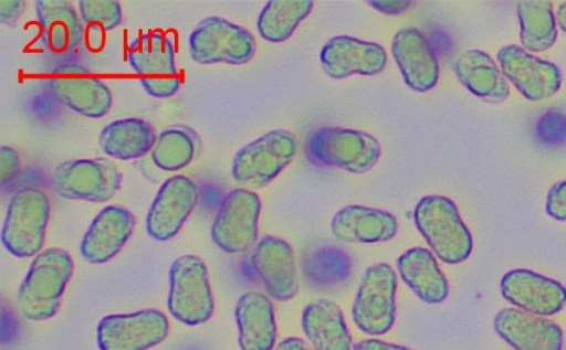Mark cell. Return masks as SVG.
Here are the masks:
<instances>
[{"label":"cell","instance_id":"29","mask_svg":"<svg viewBox=\"0 0 566 350\" xmlns=\"http://www.w3.org/2000/svg\"><path fill=\"white\" fill-rule=\"evenodd\" d=\"M520 40L527 52H544L557 40L556 17L548 0H525L516 4Z\"/></svg>","mask_w":566,"mask_h":350},{"label":"cell","instance_id":"28","mask_svg":"<svg viewBox=\"0 0 566 350\" xmlns=\"http://www.w3.org/2000/svg\"><path fill=\"white\" fill-rule=\"evenodd\" d=\"M157 135L143 118L126 117L111 121L98 134L102 151L117 160H133L150 152Z\"/></svg>","mask_w":566,"mask_h":350},{"label":"cell","instance_id":"11","mask_svg":"<svg viewBox=\"0 0 566 350\" xmlns=\"http://www.w3.org/2000/svg\"><path fill=\"white\" fill-rule=\"evenodd\" d=\"M261 200L247 188L229 191L218 208L211 224L213 243L228 254H241L256 242Z\"/></svg>","mask_w":566,"mask_h":350},{"label":"cell","instance_id":"12","mask_svg":"<svg viewBox=\"0 0 566 350\" xmlns=\"http://www.w3.org/2000/svg\"><path fill=\"white\" fill-rule=\"evenodd\" d=\"M48 89L56 102L87 118L105 116L113 102L108 86L75 62L61 63L52 68Z\"/></svg>","mask_w":566,"mask_h":350},{"label":"cell","instance_id":"36","mask_svg":"<svg viewBox=\"0 0 566 350\" xmlns=\"http://www.w3.org/2000/svg\"><path fill=\"white\" fill-rule=\"evenodd\" d=\"M352 350H411L406 346L384 341L377 338L363 339L353 344Z\"/></svg>","mask_w":566,"mask_h":350},{"label":"cell","instance_id":"5","mask_svg":"<svg viewBox=\"0 0 566 350\" xmlns=\"http://www.w3.org/2000/svg\"><path fill=\"white\" fill-rule=\"evenodd\" d=\"M167 308L186 326H198L211 318L214 299L207 265L200 257L185 254L172 262Z\"/></svg>","mask_w":566,"mask_h":350},{"label":"cell","instance_id":"31","mask_svg":"<svg viewBox=\"0 0 566 350\" xmlns=\"http://www.w3.org/2000/svg\"><path fill=\"white\" fill-rule=\"evenodd\" d=\"M313 7L314 2L310 0H271L260 11L258 32L269 42H283L294 33Z\"/></svg>","mask_w":566,"mask_h":350},{"label":"cell","instance_id":"34","mask_svg":"<svg viewBox=\"0 0 566 350\" xmlns=\"http://www.w3.org/2000/svg\"><path fill=\"white\" fill-rule=\"evenodd\" d=\"M20 169V157L18 151L9 146L0 147V181L2 184L9 182Z\"/></svg>","mask_w":566,"mask_h":350},{"label":"cell","instance_id":"32","mask_svg":"<svg viewBox=\"0 0 566 350\" xmlns=\"http://www.w3.org/2000/svg\"><path fill=\"white\" fill-rule=\"evenodd\" d=\"M77 6L81 20L88 28L108 31L122 22V7L116 0H81Z\"/></svg>","mask_w":566,"mask_h":350},{"label":"cell","instance_id":"24","mask_svg":"<svg viewBox=\"0 0 566 350\" xmlns=\"http://www.w3.org/2000/svg\"><path fill=\"white\" fill-rule=\"evenodd\" d=\"M240 350H274L277 338L274 307L261 291L242 294L234 308Z\"/></svg>","mask_w":566,"mask_h":350},{"label":"cell","instance_id":"26","mask_svg":"<svg viewBox=\"0 0 566 350\" xmlns=\"http://www.w3.org/2000/svg\"><path fill=\"white\" fill-rule=\"evenodd\" d=\"M302 330L313 350H352V336L343 310L331 299L308 303L302 312Z\"/></svg>","mask_w":566,"mask_h":350},{"label":"cell","instance_id":"1","mask_svg":"<svg viewBox=\"0 0 566 350\" xmlns=\"http://www.w3.org/2000/svg\"><path fill=\"white\" fill-rule=\"evenodd\" d=\"M73 269L72 256L61 247H49L35 255L17 293L22 316L32 321L54 317Z\"/></svg>","mask_w":566,"mask_h":350},{"label":"cell","instance_id":"20","mask_svg":"<svg viewBox=\"0 0 566 350\" xmlns=\"http://www.w3.org/2000/svg\"><path fill=\"white\" fill-rule=\"evenodd\" d=\"M134 214L120 205L104 206L92 220L80 243V253L91 264L115 257L133 235Z\"/></svg>","mask_w":566,"mask_h":350},{"label":"cell","instance_id":"15","mask_svg":"<svg viewBox=\"0 0 566 350\" xmlns=\"http://www.w3.org/2000/svg\"><path fill=\"white\" fill-rule=\"evenodd\" d=\"M199 201L197 183L187 176L176 174L159 187L146 216L147 234L156 241L172 238Z\"/></svg>","mask_w":566,"mask_h":350},{"label":"cell","instance_id":"14","mask_svg":"<svg viewBox=\"0 0 566 350\" xmlns=\"http://www.w3.org/2000/svg\"><path fill=\"white\" fill-rule=\"evenodd\" d=\"M496 62L504 77L528 100L547 99L560 88L562 73L558 66L520 45L501 47L496 53Z\"/></svg>","mask_w":566,"mask_h":350},{"label":"cell","instance_id":"25","mask_svg":"<svg viewBox=\"0 0 566 350\" xmlns=\"http://www.w3.org/2000/svg\"><path fill=\"white\" fill-rule=\"evenodd\" d=\"M401 280L423 303L440 304L449 295V282L433 253L421 246L406 250L397 258Z\"/></svg>","mask_w":566,"mask_h":350},{"label":"cell","instance_id":"37","mask_svg":"<svg viewBox=\"0 0 566 350\" xmlns=\"http://www.w3.org/2000/svg\"><path fill=\"white\" fill-rule=\"evenodd\" d=\"M376 10L387 13V14H398L407 9H409L412 4L411 1L407 0H376V1H367Z\"/></svg>","mask_w":566,"mask_h":350},{"label":"cell","instance_id":"38","mask_svg":"<svg viewBox=\"0 0 566 350\" xmlns=\"http://www.w3.org/2000/svg\"><path fill=\"white\" fill-rule=\"evenodd\" d=\"M274 350H313L312 347L300 337H287L281 340Z\"/></svg>","mask_w":566,"mask_h":350},{"label":"cell","instance_id":"23","mask_svg":"<svg viewBox=\"0 0 566 350\" xmlns=\"http://www.w3.org/2000/svg\"><path fill=\"white\" fill-rule=\"evenodd\" d=\"M34 11L45 50L60 57L75 53L83 42L84 28L72 3L65 0H38Z\"/></svg>","mask_w":566,"mask_h":350},{"label":"cell","instance_id":"21","mask_svg":"<svg viewBox=\"0 0 566 350\" xmlns=\"http://www.w3.org/2000/svg\"><path fill=\"white\" fill-rule=\"evenodd\" d=\"M391 53L406 85L428 92L439 79V62L427 36L417 28H403L391 41Z\"/></svg>","mask_w":566,"mask_h":350},{"label":"cell","instance_id":"13","mask_svg":"<svg viewBox=\"0 0 566 350\" xmlns=\"http://www.w3.org/2000/svg\"><path fill=\"white\" fill-rule=\"evenodd\" d=\"M169 333L167 316L154 308L103 317L96 327L99 350H148Z\"/></svg>","mask_w":566,"mask_h":350},{"label":"cell","instance_id":"4","mask_svg":"<svg viewBox=\"0 0 566 350\" xmlns=\"http://www.w3.org/2000/svg\"><path fill=\"white\" fill-rule=\"evenodd\" d=\"M307 156L315 162L361 174L379 160L378 139L364 130L347 127H322L306 141Z\"/></svg>","mask_w":566,"mask_h":350},{"label":"cell","instance_id":"7","mask_svg":"<svg viewBox=\"0 0 566 350\" xmlns=\"http://www.w3.org/2000/svg\"><path fill=\"white\" fill-rule=\"evenodd\" d=\"M397 287V274L390 264L379 262L365 269L352 305L353 321L361 332L382 336L392 328Z\"/></svg>","mask_w":566,"mask_h":350},{"label":"cell","instance_id":"6","mask_svg":"<svg viewBox=\"0 0 566 350\" xmlns=\"http://www.w3.org/2000/svg\"><path fill=\"white\" fill-rule=\"evenodd\" d=\"M296 137L273 129L241 147L231 166L233 180L248 188H262L275 179L297 152Z\"/></svg>","mask_w":566,"mask_h":350},{"label":"cell","instance_id":"3","mask_svg":"<svg viewBox=\"0 0 566 350\" xmlns=\"http://www.w3.org/2000/svg\"><path fill=\"white\" fill-rule=\"evenodd\" d=\"M48 194L35 187L17 190L9 199L1 230L6 250L20 258L38 255L43 247L50 219Z\"/></svg>","mask_w":566,"mask_h":350},{"label":"cell","instance_id":"8","mask_svg":"<svg viewBox=\"0 0 566 350\" xmlns=\"http://www.w3.org/2000/svg\"><path fill=\"white\" fill-rule=\"evenodd\" d=\"M51 184L61 198L104 203L119 190L122 173L111 159L80 158L57 165Z\"/></svg>","mask_w":566,"mask_h":350},{"label":"cell","instance_id":"2","mask_svg":"<svg viewBox=\"0 0 566 350\" xmlns=\"http://www.w3.org/2000/svg\"><path fill=\"white\" fill-rule=\"evenodd\" d=\"M413 221L430 251L443 263L455 265L470 257L473 237L450 198L422 197L413 209Z\"/></svg>","mask_w":566,"mask_h":350},{"label":"cell","instance_id":"17","mask_svg":"<svg viewBox=\"0 0 566 350\" xmlns=\"http://www.w3.org/2000/svg\"><path fill=\"white\" fill-rule=\"evenodd\" d=\"M250 263L268 295L277 301L292 299L298 290V275L290 243L264 236L253 247Z\"/></svg>","mask_w":566,"mask_h":350},{"label":"cell","instance_id":"27","mask_svg":"<svg viewBox=\"0 0 566 350\" xmlns=\"http://www.w3.org/2000/svg\"><path fill=\"white\" fill-rule=\"evenodd\" d=\"M458 81L474 96L499 104L510 95V86L491 55L479 49L462 52L455 63Z\"/></svg>","mask_w":566,"mask_h":350},{"label":"cell","instance_id":"18","mask_svg":"<svg viewBox=\"0 0 566 350\" xmlns=\"http://www.w3.org/2000/svg\"><path fill=\"white\" fill-rule=\"evenodd\" d=\"M387 59L379 43L344 34L331 38L319 53L324 72L336 79L376 75L385 68Z\"/></svg>","mask_w":566,"mask_h":350},{"label":"cell","instance_id":"9","mask_svg":"<svg viewBox=\"0 0 566 350\" xmlns=\"http://www.w3.org/2000/svg\"><path fill=\"white\" fill-rule=\"evenodd\" d=\"M127 61L148 95L168 98L179 89L181 77L175 62L174 44L164 33L149 31L132 40Z\"/></svg>","mask_w":566,"mask_h":350},{"label":"cell","instance_id":"19","mask_svg":"<svg viewBox=\"0 0 566 350\" xmlns=\"http://www.w3.org/2000/svg\"><path fill=\"white\" fill-rule=\"evenodd\" d=\"M493 327L514 350H563V330L548 317L503 308L496 312Z\"/></svg>","mask_w":566,"mask_h":350},{"label":"cell","instance_id":"30","mask_svg":"<svg viewBox=\"0 0 566 350\" xmlns=\"http://www.w3.org/2000/svg\"><path fill=\"white\" fill-rule=\"evenodd\" d=\"M199 146V138L190 127L171 125L157 135L150 158L163 171H178L191 163Z\"/></svg>","mask_w":566,"mask_h":350},{"label":"cell","instance_id":"39","mask_svg":"<svg viewBox=\"0 0 566 350\" xmlns=\"http://www.w3.org/2000/svg\"><path fill=\"white\" fill-rule=\"evenodd\" d=\"M555 17L557 25L566 33V1L558 6Z\"/></svg>","mask_w":566,"mask_h":350},{"label":"cell","instance_id":"33","mask_svg":"<svg viewBox=\"0 0 566 350\" xmlns=\"http://www.w3.org/2000/svg\"><path fill=\"white\" fill-rule=\"evenodd\" d=\"M545 209L554 220L566 222V179L555 182L549 188Z\"/></svg>","mask_w":566,"mask_h":350},{"label":"cell","instance_id":"16","mask_svg":"<svg viewBox=\"0 0 566 350\" xmlns=\"http://www.w3.org/2000/svg\"><path fill=\"white\" fill-rule=\"evenodd\" d=\"M500 288L513 307L543 317L556 315L566 304V287L560 282L527 268L506 272Z\"/></svg>","mask_w":566,"mask_h":350},{"label":"cell","instance_id":"22","mask_svg":"<svg viewBox=\"0 0 566 350\" xmlns=\"http://www.w3.org/2000/svg\"><path fill=\"white\" fill-rule=\"evenodd\" d=\"M331 231L334 237L346 243H382L396 236L398 222L386 210L349 204L333 215Z\"/></svg>","mask_w":566,"mask_h":350},{"label":"cell","instance_id":"35","mask_svg":"<svg viewBox=\"0 0 566 350\" xmlns=\"http://www.w3.org/2000/svg\"><path fill=\"white\" fill-rule=\"evenodd\" d=\"M27 8L24 0H0V22L13 24Z\"/></svg>","mask_w":566,"mask_h":350},{"label":"cell","instance_id":"10","mask_svg":"<svg viewBox=\"0 0 566 350\" xmlns=\"http://www.w3.org/2000/svg\"><path fill=\"white\" fill-rule=\"evenodd\" d=\"M255 50L249 30L221 17L202 19L189 35L190 56L199 64H245L253 59Z\"/></svg>","mask_w":566,"mask_h":350}]
</instances>
